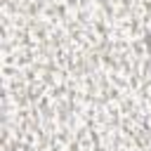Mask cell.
Segmentation results:
<instances>
[{"label":"cell","instance_id":"1","mask_svg":"<svg viewBox=\"0 0 151 151\" xmlns=\"http://www.w3.org/2000/svg\"><path fill=\"white\" fill-rule=\"evenodd\" d=\"M149 47H151V38H149Z\"/></svg>","mask_w":151,"mask_h":151}]
</instances>
